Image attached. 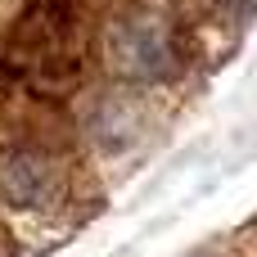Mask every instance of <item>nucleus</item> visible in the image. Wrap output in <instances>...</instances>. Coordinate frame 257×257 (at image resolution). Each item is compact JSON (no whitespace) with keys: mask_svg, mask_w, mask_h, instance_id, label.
Returning <instances> with one entry per match:
<instances>
[{"mask_svg":"<svg viewBox=\"0 0 257 257\" xmlns=\"http://www.w3.org/2000/svg\"><path fill=\"white\" fill-rule=\"evenodd\" d=\"M104 59L117 81L136 86V90H154V86H172L185 72L190 41H185V27L172 9L140 5L108 27Z\"/></svg>","mask_w":257,"mask_h":257,"instance_id":"nucleus-2","label":"nucleus"},{"mask_svg":"<svg viewBox=\"0 0 257 257\" xmlns=\"http://www.w3.org/2000/svg\"><path fill=\"white\" fill-rule=\"evenodd\" d=\"M68 194L63 158L41 140H18L0 154V203L14 212H50Z\"/></svg>","mask_w":257,"mask_h":257,"instance_id":"nucleus-3","label":"nucleus"},{"mask_svg":"<svg viewBox=\"0 0 257 257\" xmlns=\"http://www.w3.org/2000/svg\"><path fill=\"white\" fill-rule=\"evenodd\" d=\"M0 45L18 72V95L27 99L63 104L86 86L90 23L77 0H27Z\"/></svg>","mask_w":257,"mask_h":257,"instance_id":"nucleus-1","label":"nucleus"},{"mask_svg":"<svg viewBox=\"0 0 257 257\" xmlns=\"http://www.w3.org/2000/svg\"><path fill=\"white\" fill-rule=\"evenodd\" d=\"M0 257H9V239H5V230H0Z\"/></svg>","mask_w":257,"mask_h":257,"instance_id":"nucleus-6","label":"nucleus"},{"mask_svg":"<svg viewBox=\"0 0 257 257\" xmlns=\"http://www.w3.org/2000/svg\"><path fill=\"white\" fill-rule=\"evenodd\" d=\"M257 0H212V9H217V18H248L253 14Z\"/></svg>","mask_w":257,"mask_h":257,"instance_id":"nucleus-5","label":"nucleus"},{"mask_svg":"<svg viewBox=\"0 0 257 257\" xmlns=\"http://www.w3.org/2000/svg\"><path fill=\"white\" fill-rule=\"evenodd\" d=\"M86 131H90L104 149H122V145H131V136H136V113L122 104V95H104V99H95V108L86 113Z\"/></svg>","mask_w":257,"mask_h":257,"instance_id":"nucleus-4","label":"nucleus"}]
</instances>
